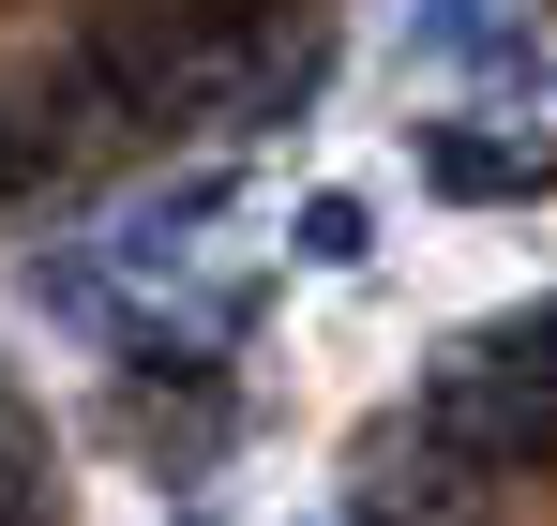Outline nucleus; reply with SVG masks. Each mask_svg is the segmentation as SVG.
Instances as JSON below:
<instances>
[{"instance_id": "nucleus-7", "label": "nucleus", "mask_w": 557, "mask_h": 526, "mask_svg": "<svg viewBox=\"0 0 557 526\" xmlns=\"http://www.w3.org/2000/svg\"><path fill=\"white\" fill-rule=\"evenodd\" d=\"M196 526H211V512H196Z\"/></svg>"}, {"instance_id": "nucleus-3", "label": "nucleus", "mask_w": 557, "mask_h": 526, "mask_svg": "<svg viewBox=\"0 0 557 526\" xmlns=\"http://www.w3.org/2000/svg\"><path fill=\"white\" fill-rule=\"evenodd\" d=\"M106 271H121V256H46V271H30V301H46L61 331H106V347H121V286H106Z\"/></svg>"}, {"instance_id": "nucleus-1", "label": "nucleus", "mask_w": 557, "mask_h": 526, "mask_svg": "<svg viewBox=\"0 0 557 526\" xmlns=\"http://www.w3.org/2000/svg\"><path fill=\"white\" fill-rule=\"evenodd\" d=\"M242 76V46L211 30V15H151V0H121V15H91L76 30V105L91 121H136V136H166V121H196L211 90Z\"/></svg>"}, {"instance_id": "nucleus-5", "label": "nucleus", "mask_w": 557, "mask_h": 526, "mask_svg": "<svg viewBox=\"0 0 557 526\" xmlns=\"http://www.w3.org/2000/svg\"><path fill=\"white\" fill-rule=\"evenodd\" d=\"M512 0H422V46H453V61H512Z\"/></svg>"}, {"instance_id": "nucleus-4", "label": "nucleus", "mask_w": 557, "mask_h": 526, "mask_svg": "<svg viewBox=\"0 0 557 526\" xmlns=\"http://www.w3.org/2000/svg\"><path fill=\"white\" fill-rule=\"evenodd\" d=\"M286 241H301V271H362V256H376V211H362V196H301Z\"/></svg>"}, {"instance_id": "nucleus-6", "label": "nucleus", "mask_w": 557, "mask_h": 526, "mask_svg": "<svg viewBox=\"0 0 557 526\" xmlns=\"http://www.w3.org/2000/svg\"><path fill=\"white\" fill-rule=\"evenodd\" d=\"M0 437H30V422H15V391H0Z\"/></svg>"}, {"instance_id": "nucleus-2", "label": "nucleus", "mask_w": 557, "mask_h": 526, "mask_svg": "<svg viewBox=\"0 0 557 526\" xmlns=\"http://www.w3.org/2000/svg\"><path fill=\"white\" fill-rule=\"evenodd\" d=\"M407 166H422V196H453V211H528L557 180V151H528L512 121H422Z\"/></svg>"}]
</instances>
